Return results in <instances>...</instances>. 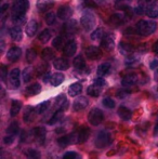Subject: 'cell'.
Returning a JSON list of instances; mask_svg holds the SVG:
<instances>
[{
  "label": "cell",
  "instance_id": "6da1fadb",
  "mask_svg": "<svg viewBox=\"0 0 158 159\" xmlns=\"http://www.w3.org/2000/svg\"><path fill=\"white\" fill-rule=\"evenodd\" d=\"M29 8L28 0H15L12 7V19L15 24H23L25 22V14Z\"/></svg>",
  "mask_w": 158,
  "mask_h": 159
},
{
  "label": "cell",
  "instance_id": "7a4b0ae2",
  "mask_svg": "<svg viewBox=\"0 0 158 159\" xmlns=\"http://www.w3.org/2000/svg\"><path fill=\"white\" fill-rule=\"evenodd\" d=\"M157 25L153 21H146V20H141L137 23L135 30L137 33L142 36H150L156 30Z\"/></svg>",
  "mask_w": 158,
  "mask_h": 159
},
{
  "label": "cell",
  "instance_id": "3957f363",
  "mask_svg": "<svg viewBox=\"0 0 158 159\" xmlns=\"http://www.w3.org/2000/svg\"><path fill=\"white\" fill-rule=\"evenodd\" d=\"M95 16L92 12L90 11H86L84 12L81 16V20H80V23H81V26L84 27V30L86 32H90V30H93V27L95 26Z\"/></svg>",
  "mask_w": 158,
  "mask_h": 159
},
{
  "label": "cell",
  "instance_id": "277c9868",
  "mask_svg": "<svg viewBox=\"0 0 158 159\" xmlns=\"http://www.w3.org/2000/svg\"><path fill=\"white\" fill-rule=\"evenodd\" d=\"M112 143V135H111L110 132L106 131H100L97 135L95 139V146L97 148H104V147H107L108 145Z\"/></svg>",
  "mask_w": 158,
  "mask_h": 159
},
{
  "label": "cell",
  "instance_id": "5b68a950",
  "mask_svg": "<svg viewBox=\"0 0 158 159\" xmlns=\"http://www.w3.org/2000/svg\"><path fill=\"white\" fill-rule=\"evenodd\" d=\"M88 120L92 126H99V125H101L104 120L103 111H102L100 108H92L90 111H89Z\"/></svg>",
  "mask_w": 158,
  "mask_h": 159
},
{
  "label": "cell",
  "instance_id": "8992f818",
  "mask_svg": "<svg viewBox=\"0 0 158 159\" xmlns=\"http://www.w3.org/2000/svg\"><path fill=\"white\" fill-rule=\"evenodd\" d=\"M84 53H86L87 59H89V60H99L102 55L101 50H100L97 47H94V46L88 47V48L86 49V51H84Z\"/></svg>",
  "mask_w": 158,
  "mask_h": 159
},
{
  "label": "cell",
  "instance_id": "52a82bcc",
  "mask_svg": "<svg viewBox=\"0 0 158 159\" xmlns=\"http://www.w3.org/2000/svg\"><path fill=\"white\" fill-rule=\"evenodd\" d=\"M20 75H21V71L19 68H14L10 71V75H9V81L10 84L12 86V88H19L21 82H20Z\"/></svg>",
  "mask_w": 158,
  "mask_h": 159
},
{
  "label": "cell",
  "instance_id": "ba28073f",
  "mask_svg": "<svg viewBox=\"0 0 158 159\" xmlns=\"http://www.w3.org/2000/svg\"><path fill=\"white\" fill-rule=\"evenodd\" d=\"M46 135H47L46 128L36 127L34 130H33V136L38 141L39 144H43L44 141H46Z\"/></svg>",
  "mask_w": 158,
  "mask_h": 159
},
{
  "label": "cell",
  "instance_id": "9c48e42d",
  "mask_svg": "<svg viewBox=\"0 0 158 159\" xmlns=\"http://www.w3.org/2000/svg\"><path fill=\"white\" fill-rule=\"evenodd\" d=\"M114 36L111 35V34H107L105 35L103 38H102V41H101V47L106 51H111L113 48H114Z\"/></svg>",
  "mask_w": 158,
  "mask_h": 159
},
{
  "label": "cell",
  "instance_id": "30bf717a",
  "mask_svg": "<svg viewBox=\"0 0 158 159\" xmlns=\"http://www.w3.org/2000/svg\"><path fill=\"white\" fill-rule=\"evenodd\" d=\"M22 55V50L19 47H12L9 49L8 53H7V57L10 62H16Z\"/></svg>",
  "mask_w": 158,
  "mask_h": 159
},
{
  "label": "cell",
  "instance_id": "8fae6325",
  "mask_svg": "<svg viewBox=\"0 0 158 159\" xmlns=\"http://www.w3.org/2000/svg\"><path fill=\"white\" fill-rule=\"evenodd\" d=\"M77 143L81 144V143H84L90 136V129L88 127H81L77 132Z\"/></svg>",
  "mask_w": 158,
  "mask_h": 159
},
{
  "label": "cell",
  "instance_id": "7c38bea8",
  "mask_svg": "<svg viewBox=\"0 0 158 159\" xmlns=\"http://www.w3.org/2000/svg\"><path fill=\"white\" fill-rule=\"evenodd\" d=\"M73 141H77L76 133H72V134H70V135L61 136L60 139H57V144L61 147H66L70 144H72Z\"/></svg>",
  "mask_w": 158,
  "mask_h": 159
},
{
  "label": "cell",
  "instance_id": "4fadbf2b",
  "mask_svg": "<svg viewBox=\"0 0 158 159\" xmlns=\"http://www.w3.org/2000/svg\"><path fill=\"white\" fill-rule=\"evenodd\" d=\"M73 15V10L70 7L68 6H63L57 10V16L60 17L63 21H66V20H70V17Z\"/></svg>",
  "mask_w": 158,
  "mask_h": 159
},
{
  "label": "cell",
  "instance_id": "5bb4252c",
  "mask_svg": "<svg viewBox=\"0 0 158 159\" xmlns=\"http://www.w3.org/2000/svg\"><path fill=\"white\" fill-rule=\"evenodd\" d=\"M88 104H89V102H88V100H87V98L80 96V98L75 100L74 104H73V109H74L75 111H81L86 108Z\"/></svg>",
  "mask_w": 158,
  "mask_h": 159
},
{
  "label": "cell",
  "instance_id": "9a60e30c",
  "mask_svg": "<svg viewBox=\"0 0 158 159\" xmlns=\"http://www.w3.org/2000/svg\"><path fill=\"white\" fill-rule=\"evenodd\" d=\"M76 50H77V43L74 41V40H70L68 41L67 43L65 44L63 49V52L65 54V57H73V55L76 53Z\"/></svg>",
  "mask_w": 158,
  "mask_h": 159
},
{
  "label": "cell",
  "instance_id": "2e32d148",
  "mask_svg": "<svg viewBox=\"0 0 158 159\" xmlns=\"http://www.w3.org/2000/svg\"><path fill=\"white\" fill-rule=\"evenodd\" d=\"M145 13L147 14V16L152 19H158V4L155 1L151 2L146 8Z\"/></svg>",
  "mask_w": 158,
  "mask_h": 159
},
{
  "label": "cell",
  "instance_id": "e0dca14e",
  "mask_svg": "<svg viewBox=\"0 0 158 159\" xmlns=\"http://www.w3.org/2000/svg\"><path fill=\"white\" fill-rule=\"evenodd\" d=\"M53 66L57 69V70H66V69L70 67V63L64 57H59V59H55L53 62Z\"/></svg>",
  "mask_w": 158,
  "mask_h": 159
},
{
  "label": "cell",
  "instance_id": "ac0fdd59",
  "mask_svg": "<svg viewBox=\"0 0 158 159\" xmlns=\"http://www.w3.org/2000/svg\"><path fill=\"white\" fill-rule=\"evenodd\" d=\"M77 32V23L75 20H70L67 23L64 25V33L67 36L70 35H74Z\"/></svg>",
  "mask_w": 158,
  "mask_h": 159
},
{
  "label": "cell",
  "instance_id": "d6986e66",
  "mask_svg": "<svg viewBox=\"0 0 158 159\" xmlns=\"http://www.w3.org/2000/svg\"><path fill=\"white\" fill-rule=\"evenodd\" d=\"M36 118V111L33 106H28L24 111L23 120L25 122H32Z\"/></svg>",
  "mask_w": 158,
  "mask_h": 159
},
{
  "label": "cell",
  "instance_id": "ffe728a7",
  "mask_svg": "<svg viewBox=\"0 0 158 159\" xmlns=\"http://www.w3.org/2000/svg\"><path fill=\"white\" fill-rule=\"evenodd\" d=\"M40 91H41V86H40L39 84H37V82H35V84H30V86H28L27 88H26L25 94L27 96H34V95L39 94Z\"/></svg>",
  "mask_w": 158,
  "mask_h": 159
},
{
  "label": "cell",
  "instance_id": "44dd1931",
  "mask_svg": "<svg viewBox=\"0 0 158 159\" xmlns=\"http://www.w3.org/2000/svg\"><path fill=\"white\" fill-rule=\"evenodd\" d=\"M54 4L53 0H38L37 1V9L40 12H46Z\"/></svg>",
  "mask_w": 158,
  "mask_h": 159
},
{
  "label": "cell",
  "instance_id": "7402d4cb",
  "mask_svg": "<svg viewBox=\"0 0 158 159\" xmlns=\"http://www.w3.org/2000/svg\"><path fill=\"white\" fill-rule=\"evenodd\" d=\"M138 81V77L134 74H130V75H127L122 78L121 80V84L124 87H131L133 84H135Z\"/></svg>",
  "mask_w": 158,
  "mask_h": 159
},
{
  "label": "cell",
  "instance_id": "603a6c76",
  "mask_svg": "<svg viewBox=\"0 0 158 159\" xmlns=\"http://www.w3.org/2000/svg\"><path fill=\"white\" fill-rule=\"evenodd\" d=\"M81 92H82V86L79 82L70 84V88H68V94H70V96H72V98H75V96L79 95Z\"/></svg>",
  "mask_w": 158,
  "mask_h": 159
},
{
  "label": "cell",
  "instance_id": "cb8c5ba5",
  "mask_svg": "<svg viewBox=\"0 0 158 159\" xmlns=\"http://www.w3.org/2000/svg\"><path fill=\"white\" fill-rule=\"evenodd\" d=\"M65 79V76L63 75L62 73H55L51 76L50 78V84H52L53 87H57L62 84Z\"/></svg>",
  "mask_w": 158,
  "mask_h": 159
},
{
  "label": "cell",
  "instance_id": "d4e9b609",
  "mask_svg": "<svg viewBox=\"0 0 158 159\" xmlns=\"http://www.w3.org/2000/svg\"><path fill=\"white\" fill-rule=\"evenodd\" d=\"M37 30H38V24L35 20H32V21L28 22V24L26 25V34L29 37H33L35 36V34L37 33Z\"/></svg>",
  "mask_w": 158,
  "mask_h": 159
},
{
  "label": "cell",
  "instance_id": "484cf974",
  "mask_svg": "<svg viewBox=\"0 0 158 159\" xmlns=\"http://www.w3.org/2000/svg\"><path fill=\"white\" fill-rule=\"evenodd\" d=\"M10 36L14 41H20V40H22L23 33H22L21 27H20V26H13L10 30Z\"/></svg>",
  "mask_w": 158,
  "mask_h": 159
},
{
  "label": "cell",
  "instance_id": "4316f807",
  "mask_svg": "<svg viewBox=\"0 0 158 159\" xmlns=\"http://www.w3.org/2000/svg\"><path fill=\"white\" fill-rule=\"evenodd\" d=\"M119 49H120V52L124 55H129L133 52L134 50V47L130 43H127V42H120L119 44Z\"/></svg>",
  "mask_w": 158,
  "mask_h": 159
},
{
  "label": "cell",
  "instance_id": "83f0119b",
  "mask_svg": "<svg viewBox=\"0 0 158 159\" xmlns=\"http://www.w3.org/2000/svg\"><path fill=\"white\" fill-rule=\"evenodd\" d=\"M21 108H22V103L20 102V101H17V100H13L12 103H11V109H10L11 116H12V117L16 116L17 114L20 113Z\"/></svg>",
  "mask_w": 158,
  "mask_h": 159
},
{
  "label": "cell",
  "instance_id": "f1b7e54d",
  "mask_svg": "<svg viewBox=\"0 0 158 159\" xmlns=\"http://www.w3.org/2000/svg\"><path fill=\"white\" fill-rule=\"evenodd\" d=\"M118 115L122 120H129L131 118V111L124 106H120L118 108Z\"/></svg>",
  "mask_w": 158,
  "mask_h": 159
},
{
  "label": "cell",
  "instance_id": "f546056e",
  "mask_svg": "<svg viewBox=\"0 0 158 159\" xmlns=\"http://www.w3.org/2000/svg\"><path fill=\"white\" fill-rule=\"evenodd\" d=\"M73 64H74L75 68L78 69V70H82V69L86 68V62H84V59L81 55H78L77 57H75Z\"/></svg>",
  "mask_w": 158,
  "mask_h": 159
},
{
  "label": "cell",
  "instance_id": "4dcf8cb0",
  "mask_svg": "<svg viewBox=\"0 0 158 159\" xmlns=\"http://www.w3.org/2000/svg\"><path fill=\"white\" fill-rule=\"evenodd\" d=\"M19 122L16 121H13L12 124L10 125V126L8 127V129H7V135H11V136H14L17 134V132H19Z\"/></svg>",
  "mask_w": 158,
  "mask_h": 159
},
{
  "label": "cell",
  "instance_id": "1f68e13d",
  "mask_svg": "<svg viewBox=\"0 0 158 159\" xmlns=\"http://www.w3.org/2000/svg\"><path fill=\"white\" fill-rule=\"evenodd\" d=\"M111 70V64L110 63H103L101 64L99 66V68H97V75L99 76H105L107 75L108 73H110Z\"/></svg>",
  "mask_w": 158,
  "mask_h": 159
},
{
  "label": "cell",
  "instance_id": "d6a6232c",
  "mask_svg": "<svg viewBox=\"0 0 158 159\" xmlns=\"http://www.w3.org/2000/svg\"><path fill=\"white\" fill-rule=\"evenodd\" d=\"M62 118H63V111H56L52 115V117L50 118V120L48 121V124L52 126V125H55L56 122H59Z\"/></svg>",
  "mask_w": 158,
  "mask_h": 159
},
{
  "label": "cell",
  "instance_id": "836d02e7",
  "mask_svg": "<svg viewBox=\"0 0 158 159\" xmlns=\"http://www.w3.org/2000/svg\"><path fill=\"white\" fill-rule=\"evenodd\" d=\"M124 22V16L122 14L116 13V14H113L112 16H111V23L114 24V25H116V26L122 24Z\"/></svg>",
  "mask_w": 158,
  "mask_h": 159
},
{
  "label": "cell",
  "instance_id": "e575fe53",
  "mask_svg": "<svg viewBox=\"0 0 158 159\" xmlns=\"http://www.w3.org/2000/svg\"><path fill=\"white\" fill-rule=\"evenodd\" d=\"M41 57L44 61H50L54 57V52L52 51V49L50 48H44L41 52Z\"/></svg>",
  "mask_w": 158,
  "mask_h": 159
},
{
  "label": "cell",
  "instance_id": "d590c367",
  "mask_svg": "<svg viewBox=\"0 0 158 159\" xmlns=\"http://www.w3.org/2000/svg\"><path fill=\"white\" fill-rule=\"evenodd\" d=\"M25 155L28 159H40L41 158L39 152L34 148H28L27 151L25 152Z\"/></svg>",
  "mask_w": 158,
  "mask_h": 159
},
{
  "label": "cell",
  "instance_id": "8d00e7d4",
  "mask_svg": "<svg viewBox=\"0 0 158 159\" xmlns=\"http://www.w3.org/2000/svg\"><path fill=\"white\" fill-rule=\"evenodd\" d=\"M87 93H88V95L92 96V98H97V96L100 95V93H101V90L99 89V87L97 86H90L88 87V89H87Z\"/></svg>",
  "mask_w": 158,
  "mask_h": 159
},
{
  "label": "cell",
  "instance_id": "74e56055",
  "mask_svg": "<svg viewBox=\"0 0 158 159\" xmlns=\"http://www.w3.org/2000/svg\"><path fill=\"white\" fill-rule=\"evenodd\" d=\"M51 36H52V33H51L50 30H44L43 32L40 33L39 35V40L41 42H43V43H46V42H48L49 40H50Z\"/></svg>",
  "mask_w": 158,
  "mask_h": 159
},
{
  "label": "cell",
  "instance_id": "f35d334b",
  "mask_svg": "<svg viewBox=\"0 0 158 159\" xmlns=\"http://www.w3.org/2000/svg\"><path fill=\"white\" fill-rule=\"evenodd\" d=\"M33 77V68L32 67H26L23 71V80L24 82H29Z\"/></svg>",
  "mask_w": 158,
  "mask_h": 159
},
{
  "label": "cell",
  "instance_id": "ab89813d",
  "mask_svg": "<svg viewBox=\"0 0 158 159\" xmlns=\"http://www.w3.org/2000/svg\"><path fill=\"white\" fill-rule=\"evenodd\" d=\"M63 43H64V39H63V37H61V36L55 37L52 41V46L54 47L55 49H57V50H60V49L63 47Z\"/></svg>",
  "mask_w": 158,
  "mask_h": 159
},
{
  "label": "cell",
  "instance_id": "60d3db41",
  "mask_svg": "<svg viewBox=\"0 0 158 159\" xmlns=\"http://www.w3.org/2000/svg\"><path fill=\"white\" fill-rule=\"evenodd\" d=\"M36 51L34 50V49H29V50L26 52V61L28 62V63H33V62L35 61V59H36Z\"/></svg>",
  "mask_w": 158,
  "mask_h": 159
},
{
  "label": "cell",
  "instance_id": "b9f144b4",
  "mask_svg": "<svg viewBox=\"0 0 158 159\" xmlns=\"http://www.w3.org/2000/svg\"><path fill=\"white\" fill-rule=\"evenodd\" d=\"M103 30L102 28H97V30H95L94 32L91 34V39L93 40H99V39H102L103 38Z\"/></svg>",
  "mask_w": 158,
  "mask_h": 159
},
{
  "label": "cell",
  "instance_id": "7bdbcfd3",
  "mask_svg": "<svg viewBox=\"0 0 158 159\" xmlns=\"http://www.w3.org/2000/svg\"><path fill=\"white\" fill-rule=\"evenodd\" d=\"M44 20H46V23L48 24V25H53V24L55 23V14L53 12L47 13Z\"/></svg>",
  "mask_w": 158,
  "mask_h": 159
},
{
  "label": "cell",
  "instance_id": "ee69618b",
  "mask_svg": "<svg viewBox=\"0 0 158 159\" xmlns=\"http://www.w3.org/2000/svg\"><path fill=\"white\" fill-rule=\"evenodd\" d=\"M102 103H103V105L106 107V108H114V107H115L114 100H113V98H105Z\"/></svg>",
  "mask_w": 158,
  "mask_h": 159
},
{
  "label": "cell",
  "instance_id": "f6af8a7d",
  "mask_svg": "<svg viewBox=\"0 0 158 159\" xmlns=\"http://www.w3.org/2000/svg\"><path fill=\"white\" fill-rule=\"evenodd\" d=\"M48 71V65H47L46 63L43 64H40L38 67H37V75L39 76H44V74Z\"/></svg>",
  "mask_w": 158,
  "mask_h": 159
},
{
  "label": "cell",
  "instance_id": "bcb514c9",
  "mask_svg": "<svg viewBox=\"0 0 158 159\" xmlns=\"http://www.w3.org/2000/svg\"><path fill=\"white\" fill-rule=\"evenodd\" d=\"M63 159H80V156L76 152H67L64 154Z\"/></svg>",
  "mask_w": 158,
  "mask_h": 159
},
{
  "label": "cell",
  "instance_id": "7dc6e473",
  "mask_svg": "<svg viewBox=\"0 0 158 159\" xmlns=\"http://www.w3.org/2000/svg\"><path fill=\"white\" fill-rule=\"evenodd\" d=\"M49 105H50V102H49V101H46V102L41 103V104H40L39 106H38V113L39 114L44 113V111H46L47 109L49 108Z\"/></svg>",
  "mask_w": 158,
  "mask_h": 159
},
{
  "label": "cell",
  "instance_id": "c3c4849f",
  "mask_svg": "<svg viewBox=\"0 0 158 159\" xmlns=\"http://www.w3.org/2000/svg\"><path fill=\"white\" fill-rule=\"evenodd\" d=\"M13 141H14V136H11V135H6L3 139V142L6 145H10L13 143Z\"/></svg>",
  "mask_w": 158,
  "mask_h": 159
},
{
  "label": "cell",
  "instance_id": "681fc988",
  "mask_svg": "<svg viewBox=\"0 0 158 159\" xmlns=\"http://www.w3.org/2000/svg\"><path fill=\"white\" fill-rule=\"evenodd\" d=\"M0 73H1V79L2 81H4L6 80V77H7V67L4 66V65H1V67H0Z\"/></svg>",
  "mask_w": 158,
  "mask_h": 159
},
{
  "label": "cell",
  "instance_id": "f907efd6",
  "mask_svg": "<svg viewBox=\"0 0 158 159\" xmlns=\"http://www.w3.org/2000/svg\"><path fill=\"white\" fill-rule=\"evenodd\" d=\"M105 84V81H104V79L103 78H97V79L94 80V86H97V87H102V86H104Z\"/></svg>",
  "mask_w": 158,
  "mask_h": 159
},
{
  "label": "cell",
  "instance_id": "816d5d0a",
  "mask_svg": "<svg viewBox=\"0 0 158 159\" xmlns=\"http://www.w3.org/2000/svg\"><path fill=\"white\" fill-rule=\"evenodd\" d=\"M127 94H128V92H127V91H119V92L117 93V96H118L119 98H124Z\"/></svg>",
  "mask_w": 158,
  "mask_h": 159
},
{
  "label": "cell",
  "instance_id": "f5cc1de1",
  "mask_svg": "<svg viewBox=\"0 0 158 159\" xmlns=\"http://www.w3.org/2000/svg\"><path fill=\"white\" fill-rule=\"evenodd\" d=\"M151 68L152 69L158 68V60H154V61L151 63Z\"/></svg>",
  "mask_w": 158,
  "mask_h": 159
},
{
  "label": "cell",
  "instance_id": "db71d44e",
  "mask_svg": "<svg viewBox=\"0 0 158 159\" xmlns=\"http://www.w3.org/2000/svg\"><path fill=\"white\" fill-rule=\"evenodd\" d=\"M153 50H154V52L156 53V54H158V41L154 44V47H153Z\"/></svg>",
  "mask_w": 158,
  "mask_h": 159
},
{
  "label": "cell",
  "instance_id": "11a10c76",
  "mask_svg": "<svg viewBox=\"0 0 158 159\" xmlns=\"http://www.w3.org/2000/svg\"><path fill=\"white\" fill-rule=\"evenodd\" d=\"M8 4H3V7H2V10H1V13H4V11L7 10V9H8Z\"/></svg>",
  "mask_w": 158,
  "mask_h": 159
},
{
  "label": "cell",
  "instance_id": "9f6ffc18",
  "mask_svg": "<svg viewBox=\"0 0 158 159\" xmlns=\"http://www.w3.org/2000/svg\"><path fill=\"white\" fill-rule=\"evenodd\" d=\"M155 132H158V125H157V128L155 129Z\"/></svg>",
  "mask_w": 158,
  "mask_h": 159
}]
</instances>
